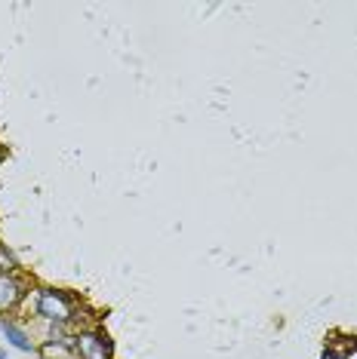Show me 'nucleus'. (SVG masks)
<instances>
[{
	"label": "nucleus",
	"instance_id": "obj_1",
	"mask_svg": "<svg viewBox=\"0 0 357 359\" xmlns=\"http://www.w3.org/2000/svg\"><path fill=\"white\" fill-rule=\"evenodd\" d=\"M77 310L80 301L65 289H53V285H44L34 295V313L44 323H50L53 329H65V325L77 323Z\"/></svg>",
	"mask_w": 357,
	"mask_h": 359
},
{
	"label": "nucleus",
	"instance_id": "obj_2",
	"mask_svg": "<svg viewBox=\"0 0 357 359\" xmlns=\"http://www.w3.org/2000/svg\"><path fill=\"white\" fill-rule=\"evenodd\" d=\"M71 350H74V359H115V341L99 325L77 329L71 334Z\"/></svg>",
	"mask_w": 357,
	"mask_h": 359
},
{
	"label": "nucleus",
	"instance_id": "obj_3",
	"mask_svg": "<svg viewBox=\"0 0 357 359\" xmlns=\"http://www.w3.org/2000/svg\"><path fill=\"white\" fill-rule=\"evenodd\" d=\"M28 295V280L19 273H0V316L15 313Z\"/></svg>",
	"mask_w": 357,
	"mask_h": 359
},
{
	"label": "nucleus",
	"instance_id": "obj_4",
	"mask_svg": "<svg viewBox=\"0 0 357 359\" xmlns=\"http://www.w3.org/2000/svg\"><path fill=\"white\" fill-rule=\"evenodd\" d=\"M0 332H4V338L10 341L15 350H22V353H34V350H37V341L31 338V334L22 329L19 323L6 320V316H0Z\"/></svg>",
	"mask_w": 357,
	"mask_h": 359
},
{
	"label": "nucleus",
	"instance_id": "obj_5",
	"mask_svg": "<svg viewBox=\"0 0 357 359\" xmlns=\"http://www.w3.org/2000/svg\"><path fill=\"white\" fill-rule=\"evenodd\" d=\"M0 273H19V261L6 249V243H0Z\"/></svg>",
	"mask_w": 357,
	"mask_h": 359
},
{
	"label": "nucleus",
	"instance_id": "obj_6",
	"mask_svg": "<svg viewBox=\"0 0 357 359\" xmlns=\"http://www.w3.org/2000/svg\"><path fill=\"white\" fill-rule=\"evenodd\" d=\"M4 160H6V151H4V148H0V163H4Z\"/></svg>",
	"mask_w": 357,
	"mask_h": 359
},
{
	"label": "nucleus",
	"instance_id": "obj_7",
	"mask_svg": "<svg viewBox=\"0 0 357 359\" xmlns=\"http://www.w3.org/2000/svg\"><path fill=\"white\" fill-rule=\"evenodd\" d=\"M0 359H6V350L4 347H0Z\"/></svg>",
	"mask_w": 357,
	"mask_h": 359
}]
</instances>
